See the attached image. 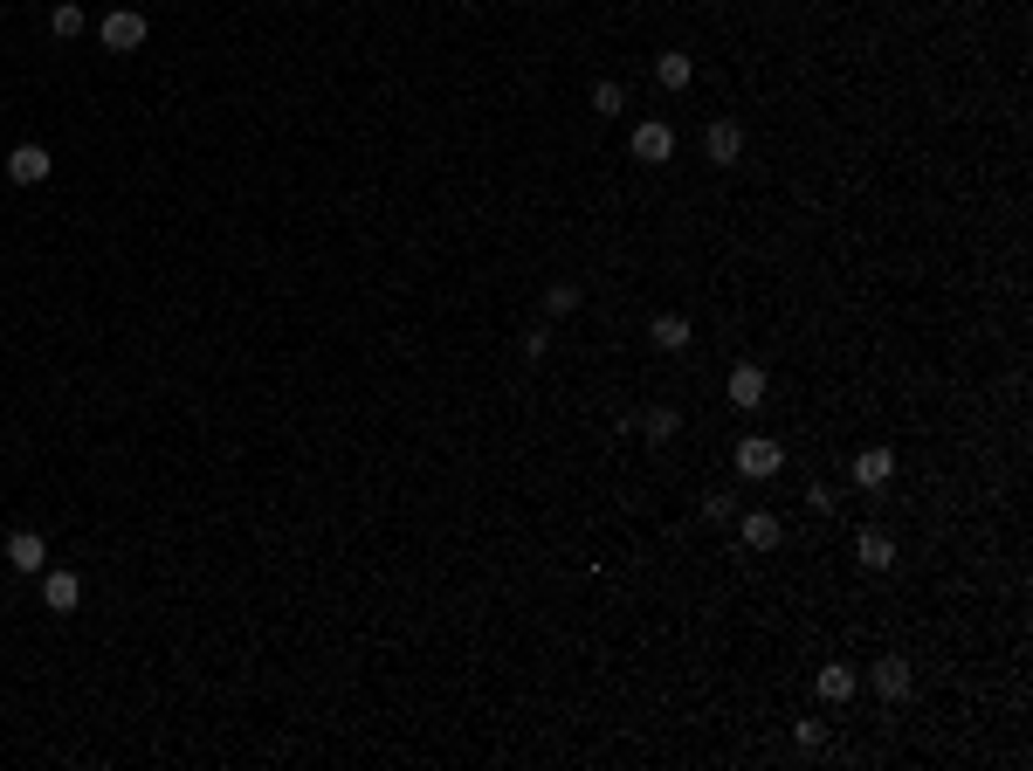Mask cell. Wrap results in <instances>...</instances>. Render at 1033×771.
Returning a JSON list of instances; mask_svg holds the SVG:
<instances>
[{"instance_id": "cell-21", "label": "cell", "mask_w": 1033, "mask_h": 771, "mask_svg": "<svg viewBox=\"0 0 1033 771\" xmlns=\"http://www.w3.org/2000/svg\"><path fill=\"white\" fill-rule=\"evenodd\" d=\"M730 510H737V503H730V496H724V489H710V496H703V517H710V524H724V517H730Z\"/></svg>"}, {"instance_id": "cell-2", "label": "cell", "mask_w": 1033, "mask_h": 771, "mask_svg": "<svg viewBox=\"0 0 1033 771\" xmlns=\"http://www.w3.org/2000/svg\"><path fill=\"white\" fill-rule=\"evenodd\" d=\"M145 35H152V21H145L138 7H111V14L97 21V42H104V49H118V56L145 49Z\"/></svg>"}, {"instance_id": "cell-18", "label": "cell", "mask_w": 1033, "mask_h": 771, "mask_svg": "<svg viewBox=\"0 0 1033 771\" xmlns=\"http://www.w3.org/2000/svg\"><path fill=\"white\" fill-rule=\"evenodd\" d=\"M593 111H600V118H620V111H627V90H620V83H593Z\"/></svg>"}, {"instance_id": "cell-20", "label": "cell", "mask_w": 1033, "mask_h": 771, "mask_svg": "<svg viewBox=\"0 0 1033 771\" xmlns=\"http://www.w3.org/2000/svg\"><path fill=\"white\" fill-rule=\"evenodd\" d=\"M675 427H682L675 407H655V414H648V434H655V441H675Z\"/></svg>"}, {"instance_id": "cell-22", "label": "cell", "mask_w": 1033, "mask_h": 771, "mask_svg": "<svg viewBox=\"0 0 1033 771\" xmlns=\"http://www.w3.org/2000/svg\"><path fill=\"white\" fill-rule=\"evenodd\" d=\"M806 510H813V517H827V510H834V489H827V482H813V489H806Z\"/></svg>"}, {"instance_id": "cell-7", "label": "cell", "mask_w": 1033, "mask_h": 771, "mask_svg": "<svg viewBox=\"0 0 1033 771\" xmlns=\"http://www.w3.org/2000/svg\"><path fill=\"white\" fill-rule=\"evenodd\" d=\"M854 482H861V489H889V482H896V455H889V448H861V455H854Z\"/></svg>"}, {"instance_id": "cell-17", "label": "cell", "mask_w": 1033, "mask_h": 771, "mask_svg": "<svg viewBox=\"0 0 1033 771\" xmlns=\"http://www.w3.org/2000/svg\"><path fill=\"white\" fill-rule=\"evenodd\" d=\"M579 310V283H551L545 290V317H572Z\"/></svg>"}, {"instance_id": "cell-14", "label": "cell", "mask_w": 1033, "mask_h": 771, "mask_svg": "<svg viewBox=\"0 0 1033 771\" xmlns=\"http://www.w3.org/2000/svg\"><path fill=\"white\" fill-rule=\"evenodd\" d=\"M655 76H662V90H689V76H696V62L682 56V49H669V56L655 62Z\"/></svg>"}, {"instance_id": "cell-9", "label": "cell", "mask_w": 1033, "mask_h": 771, "mask_svg": "<svg viewBox=\"0 0 1033 771\" xmlns=\"http://www.w3.org/2000/svg\"><path fill=\"white\" fill-rule=\"evenodd\" d=\"M42 599H49L56 613H76V606H83V579H76V572H42Z\"/></svg>"}, {"instance_id": "cell-1", "label": "cell", "mask_w": 1033, "mask_h": 771, "mask_svg": "<svg viewBox=\"0 0 1033 771\" xmlns=\"http://www.w3.org/2000/svg\"><path fill=\"white\" fill-rule=\"evenodd\" d=\"M779 469H786V448H779L772 434H744V441H737V475H744V482H772Z\"/></svg>"}, {"instance_id": "cell-16", "label": "cell", "mask_w": 1033, "mask_h": 771, "mask_svg": "<svg viewBox=\"0 0 1033 771\" xmlns=\"http://www.w3.org/2000/svg\"><path fill=\"white\" fill-rule=\"evenodd\" d=\"M49 28H56V42H76V35H83V7H76V0H56Z\"/></svg>"}, {"instance_id": "cell-4", "label": "cell", "mask_w": 1033, "mask_h": 771, "mask_svg": "<svg viewBox=\"0 0 1033 771\" xmlns=\"http://www.w3.org/2000/svg\"><path fill=\"white\" fill-rule=\"evenodd\" d=\"M634 159H641V166H669V159H675V131L662 118L634 124Z\"/></svg>"}, {"instance_id": "cell-15", "label": "cell", "mask_w": 1033, "mask_h": 771, "mask_svg": "<svg viewBox=\"0 0 1033 771\" xmlns=\"http://www.w3.org/2000/svg\"><path fill=\"white\" fill-rule=\"evenodd\" d=\"M689 338H696V331H689V317H675V310H669V317H655V345H662V352H682Z\"/></svg>"}, {"instance_id": "cell-23", "label": "cell", "mask_w": 1033, "mask_h": 771, "mask_svg": "<svg viewBox=\"0 0 1033 771\" xmlns=\"http://www.w3.org/2000/svg\"><path fill=\"white\" fill-rule=\"evenodd\" d=\"M551 352V331H524V358H545Z\"/></svg>"}, {"instance_id": "cell-6", "label": "cell", "mask_w": 1033, "mask_h": 771, "mask_svg": "<svg viewBox=\"0 0 1033 771\" xmlns=\"http://www.w3.org/2000/svg\"><path fill=\"white\" fill-rule=\"evenodd\" d=\"M0 551H7L14 572H49V544H42V531H14Z\"/></svg>"}, {"instance_id": "cell-12", "label": "cell", "mask_w": 1033, "mask_h": 771, "mask_svg": "<svg viewBox=\"0 0 1033 771\" xmlns=\"http://www.w3.org/2000/svg\"><path fill=\"white\" fill-rule=\"evenodd\" d=\"M813 689H820V703H848V696H854V668H848V661H827Z\"/></svg>"}, {"instance_id": "cell-8", "label": "cell", "mask_w": 1033, "mask_h": 771, "mask_svg": "<svg viewBox=\"0 0 1033 771\" xmlns=\"http://www.w3.org/2000/svg\"><path fill=\"white\" fill-rule=\"evenodd\" d=\"M854 558H861L868 572H889V565H896V537H889V531H861V537H854Z\"/></svg>"}, {"instance_id": "cell-11", "label": "cell", "mask_w": 1033, "mask_h": 771, "mask_svg": "<svg viewBox=\"0 0 1033 771\" xmlns=\"http://www.w3.org/2000/svg\"><path fill=\"white\" fill-rule=\"evenodd\" d=\"M765 386H772L765 365H737V372H730V400H737V407H765Z\"/></svg>"}, {"instance_id": "cell-5", "label": "cell", "mask_w": 1033, "mask_h": 771, "mask_svg": "<svg viewBox=\"0 0 1033 771\" xmlns=\"http://www.w3.org/2000/svg\"><path fill=\"white\" fill-rule=\"evenodd\" d=\"M868 682H875V696H882V703H903V696H910V682H916V675H910V661H903V654H882Z\"/></svg>"}, {"instance_id": "cell-3", "label": "cell", "mask_w": 1033, "mask_h": 771, "mask_svg": "<svg viewBox=\"0 0 1033 771\" xmlns=\"http://www.w3.org/2000/svg\"><path fill=\"white\" fill-rule=\"evenodd\" d=\"M49 173H56V152H49V145H35V138H28V145H14V152H7V179H14V186H42Z\"/></svg>"}, {"instance_id": "cell-10", "label": "cell", "mask_w": 1033, "mask_h": 771, "mask_svg": "<svg viewBox=\"0 0 1033 771\" xmlns=\"http://www.w3.org/2000/svg\"><path fill=\"white\" fill-rule=\"evenodd\" d=\"M703 152H710V166H737V159H744V131H737V124H710Z\"/></svg>"}, {"instance_id": "cell-19", "label": "cell", "mask_w": 1033, "mask_h": 771, "mask_svg": "<svg viewBox=\"0 0 1033 771\" xmlns=\"http://www.w3.org/2000/svg\"><path fill=\"white\" fill-rule=\"evenodd\" d=\"M792 737H799L806 751H820V744H827V723H820V716H799V723H792Z\"/></svg>"}, {"instance_id": "cell-13", "label": "cell", "mask_w": 1033, "mask_h": 771, "mask_svg": "<svg viewBox=\"0 0 1033 771\" xmlns=\"http://www.w3.org/2000/svg\"><path fill=\"white\" fill-rule=\"evenodd\" d=\"M779 537H786V531H779V517H765V510L744 517V544H751V551H779Z\"/></svg>"}]
</instances>
